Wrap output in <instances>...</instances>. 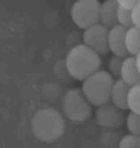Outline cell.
Segmentation results:
<instances>
[{
  "instance_id": "cell-1",
  "label": "cell",
  "mask_w": 140,
  "mask_h": 148,
  "mask_svg": "<svg viewBox=\"0 0 140 148\" xmlns=\"http://www.w3.org/2000/svg\"><path fill=\"white\" fill-rule=\"evenodd\" d=\"M31 130L37 139L52 143L59 139L65 131V122L60 113L53 108L39 110L31 118Z\"/></svg>"
},
{
  "instance_id": "cell-2",
  "label": "cell",
  "mask_w": 140,
  "mask_h": 148,
  "mask_svg": "<svg viewBox=\"0 0 140 148\" xmlns=\"http://www.w3.org/2000/svg\"><path fill=\"white\" fill-rule=\"evenodd\" d=\"M100 56L84 45L72 48L66 58V67L73 79L82 81L99 71Z\"/></svg>"
},
{
  "instance_id": "cell-3",
  "label": "cell",
  "mask_w": 140,
  "mask_h": 148,
  "mask_svg": "<svg viewBox=\"0 0 140 148\" xmlns=\"http://www.w3.org/2000/svg\"><path fill=\"white\" fill-rule=\"evenodd\" d=\"M114 83L109 72L99 70L82 82L81 90L91 105L99 107L110 102Z\"/></svg>"
},
{
  "instance_id": "cell-4",
  "label": "cell",
  "mask_w": 140,
  "mask_h": 148,
  "mask_svg": "<svg viewBox=\"0 0 140 148\" xmlns=\"http://www.w3.org/2000/svg\"><path fill=\"white\" fill-rule=\"evenodd\" d=\"M62 109L67 119L74 123H82L91 115V104L82 90L72 89L64 95Z\"/></svg>"
},
{
  "instance_id": "cell-5",
  "label": "cell",
  "mask_w": 140,
  "mask_h": 148,
  "mask_svg": "<svg viewBox=\"0 0 140 148\" xmlns=\"http://www.w3.org/2000/svg\"><path fill=\"white\" fill-rule=\"evenodd\" d=\"M100 8L101 3L98 0H76L71 10L74 23L83 30L98 23Z\"/></svg>"
},
{
  "instance_id": "cell-6",
  "label": "cell",
  "mask_w": 140,
  "mask_h": 148,
  "mask_svg": "<svg viewBox=\"0 0 140 148\" xmlns=\"http://www.w3.org/2000/svg\"><path fill=\"white\" fill-rule=\"evenodd\" d=\"M109 30L100 23L84 30L83 45L99 56L107 55L110 52L108 45Z\"/></svg>"
},
{
  "instance_id": "cell-7",
  "label": "cell",
  "mask_w": 140,
  "mask_h": 148,
  "mask_svg": "<svg viewBox=\"0 0 140 148\" xmlns=\"http://www.w3.org/2000/svg\"><path fill=\"white\" fill-rule=\"evenodd\" d=\"M123 111L110 102L98 107L96 112V121L100 126L105 128H117L123 123Z\"/></svg>"
},
{
  "instance_id": "cell-8",
  "label": "cell",
  "mask_w": 140,
  "mask_h": 148,
  "mask_svg": "<svg viewBox=\"0 0 140 148\" xmlns=\"http://www.w3.org/2000/svg\"><path fill=\"white\" fill-rule=\"evenodd\" d=\"M126 28L117 25L109 30L108 45L109 50L113 55L126 58L129 55L126 47Z\"/></svg>"
},
{
  "instance_id": "cell-9",
  "label": "cell",
  "mask_w": 140,
  "mask_h": 148,
  "mask_svg": "<svg viewBox=\"0 0 140 148\" xmlns=\"http://www.w3.org/2000/svg\"><path fill=\"white\" fill-rule=\"evenodd\" d=\"M120 5L117 0H105L101 4L99 23L108 29L118 25V12Z\"/></svg>"
},
{
  "instance_id": "cell-10",
  "label": "cell",
  "mask_w": 140,
  "mask_h": 148,
  "mask_svg": "<svg viewBox=\"0 0 140 148\" xmlns=\"http://www.w3.org/2000/svg\"><path fill=\"white\" fill-rule=\"evenodd\" d=\"M131 86L127 84L122 79L115 81L111 92L110 101L113 105L123 110H129L128 97Z\"/></svg>"
},
{
  "instance_id": "cell-11",
  "label": "cell",
  "mask_w": 140,
  "mask_h": 148,
  "mask_svg": "<svg viewBox=\"0 0 140 148\" xmlns=\"http://www.w3.org/2000/svg\"><path fill=\"white\" fill-rule=\"evenodd\" d=\"M121 79L130 86L140 84V71L135 56H128L125 58L121 70Z\"/></svg>"
},
{
  "instance_id": "cell-12",
  "label": "cell",
  "mask_w": 140,
  "mask_h": 148,
  "mask_svg": "<svg viewBox=\"0 0 140 148\" xmlns=\"http://www.w3.org/2000/svg\"><path fill=\"white\" fill-rule=\"evenodd\" d=\"M125 41L129 55L137 56L140 53V28L134 26L127 30Z\"/></svg>"
},
{
  "instance_id": "cell-13",
  "label": "cell",
  "mask_w": 140,
  "mask_h": 148,
  "mask_svg": "<svg viewBox=\"0 0 140 148\" xmlns=\"http://www.w3.org/2000/svg\"><path fill=\"white\" fill-rule=\"evenodd\" d=\"M128 108L131 112L140 114V84L131 86L128 97Z\"/></svg>"
},
{
  "instance_id": "cell-14",
  "label": "cell",
  "mask_w": 140,
  "mask_h": 148,
  "mask_svg": "<svg viewBox=\"0 0 140 148\" xmlns=\"http://www.w3.org/2000/svg\"><path fill=\"white\" fill-rule=\"evenodd\" d=\"M118 25L124 27L126 29L134 27L131 9L120 6L118 12Z\"/></svg>"
},
{
  "instance_id": "cell-15",
  "label": "cell",
  "mask_w": 140,
  "mask_h": 148,
  "mask_svg": "<svg viewBox=\"0 0 140 148\" xmlns=\"http://www.w3.org/2000/svg\"><path fill=\"white\" fill-rule=\"evenodd\" d=\"M126 126L130 133L140 136V114L131 111L126 118Z\"/></svg>"
},
{
  "instance_id": "cell-16",
  "label": "cell",
  "mask_w": 140,
  "mask_h": 148,
  "mask_svg": "<svg viewBox=\"0 0 140 148\" xmlns=\"http://www.w3.org/2000/svg\"><path fill=\"white\" fill-rule=\"evenodd\" d=\"M125 58L113 55L110 59L108 62V68H109V73L112 77H120L121 79V70Z\"/></svg>"
},
{
  "instance_id": "cell-17",
  "label": "cell",
  "mask_w": 140,
  "mask_h": 148,
  "mask_svg": "<svg viewBox=\"0 0 140 148\" xmlns=\"http://www.w3.org/2000/svg\"><path fill=\"white\" fill-rule=\"evenodd\" d=\"M118 148H140V136L130 133L121 139Z\"/></svg>"
},
{
  "instance_id": "cell-18",
  "label": "cell",
  "mask_w": 140,
  "mask_h": 148,
  "mask_svg": "<svg viewBox=\"0 0 140 148\" xmlns=\"http://www.w3.org/2000/svg\"><path fill=\"white\" fill-rule=\"evenodd\" d=\"M134 26L140 28V2L131 9Z\"/></svg>"
},
{
  "instance_id": "cell-19",
  "label": "cell",
  "mask_w": 140,
  "mask_h": 148,
  "mask_svg": "<svg viewBox=\"0 0 140 148\" xmlns=\"http://www.w3.org/2000/svg\"><path fill=\"white\" fill-rule=\"evenodd\" d=\"M117 1L119 3L120 6L128 9H132L140 2V0H117Z\"/></svg>"
},
{
  "instance_id": "cell-20",
  "label": "cell",
  "mask_w": 140,
  "mask_h": 148,
  "mask_svg": "<svg viewBox=\"0 0 140 148\" xmlns=\"http://www.w3.org/2000/svg\"><path fill=\"white\" fill-rule=\"evenodd\" d=\"M135 57H136V60H137V65H138V68H139V71H140V53L138 54V55Z\"/></svg>"
}]
</instances>
